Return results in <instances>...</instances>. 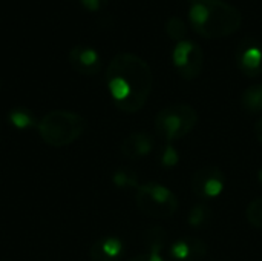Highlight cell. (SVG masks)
I'll return each mask as SVG.
<instances>
[{"instance_id": "cell-20", "label": "cell", "mask_w": 262, "mask_h": 261, "mask_svg": "<svg viewBox=\"0 0 262 261\" xmlns=\"http://www.w3.org/2000/svg\"><path fill=\"white\" fill-rule=\"evenodd\" d=\"M246 217H247V222L250 223V226H253L256 229H262V195L256 197L255 200H252L249 203Z\"/></svg>"}, {"instance_id": "cell-11", "label": "cell", "mask_w": 262, "mask_h": 261, "mask_svg": "<svg viewBox=\"0 0 262 261\" xmlns=\"http://www.w3.org/2000/svg\"><path fill=\"white\" fill-rule=\"evenodd\" d=\"M155 148V140L147 132L129 134L121 142V154L129 160H141L147 157Z\"/></svg>"}, {"instance_id": "cell-7", "label": "cell", "mask_w": 262, "mask_h": 261, "mask_svg": "<svg viewBox=\"0 0 262 261\" xmlns=\"http://www.w3.org/2000/svg\"><path fill=\"white\" fill-rule=\"evenodd\" d=\"M190 186L198 198L204 202L215 200L226 189V175L218 166H203L192 175Z\"/></svg>"}, {"instance_id": "cell-14", "label": "cell", "mask_w": 262, "mask_h": 261, "mask_svg": "<svg viewBox=\"0 0 262 261\" xmlns=\"http://www.w3.org/2000/svg\"><path fill=\"white\" fill-rule=\"evenodd\" d=\"M241 106L249 114L262 112V83L250 85L241 95Z\"/></svg>"}, {"instance_id": "cell-19", "label": "cell", "mask_w": 262, "mask_h": 261, "mask_svg": "<svg viewBox=\"0 0 262 261\" xmlns=\"http://www.w3.org/2000/svg\"><path fill=\"white\" fill-rule=\"evenodd\" d=\"M158 162L163 168H173L180 162V154L172 143H164L158 152Z\"/></svg>"}, {"instance_id": "cell-8", "label": "cell", "mask_w": 262, "mask_h": 261, "mask_svg": "<svg viewBox=\"0 0 262 261\" xmlns=\"http://www.w3.org/2000/svg\"><path fill=\"white\" fill-rule=\"evenodd\" d=\"M236 65L246 77L262 74V45L255 38H244L236 49Z\"/></svg>"}, {"instance_id": "cell-17", "label": "cell", "mask_w": 262, "mask_h": 261, "mask_svg": "<svg viewBox=\"0 0 262 261\" xmlns=\"http://www.w3.org/2000/svg\"><path fill=\"white\" fill-rule=\"evenodd\" d=\"M164 29H166V34L175 42H183L187 38V23L181 18V17H177V15H172L167 18L166 25H164Z\"/></svg>"}, {"instance_id": "cell-16", "label": "cell", "mask_w": 262, "mask_h": 261, "mask_svg": "<svg viewBox=\"0 0 262 261\" xmlns=\"http://www.w3.org/2000/svg\"><path fill=\"white\" fill-rule=\"evenodd\" d=\"M212 218V209L204 205V203H200V205H195L190 212L187 214V223L190 228L193 229H201L204 228Z\"/></svg>"}, {"instance_id": "cell-6", "label": "cell", "mask_w": 262, "mask_h": 261, "mask_svg": "<svg viewBox=\"0 0 262 261\" xmlns=\"http://www.w3.org/2000/svg\"><path fill=\"white\" fill-rule=\"evenodd\" d=\"M172 63L175 71L184 80H195L201 74L204 65L201 46L190 38L175 43L172 51Z\"/></svg>"}, {"instance_id": "cell-5", "label": "cell", "mask_w": 262, "mask_h": 261, "mask_svg": "<svg viewBox=\"0 0 262 261\" xmlns=\"http://www.w3.org/2000/svg\"><path fill=\"white\" fill-rule=\"evenodd\" d=\"M135 203L141 214L155 220H166L177 214L178 197L167 186L149 182L135 189Z\"/></svg>"}, {"instance_id": "cell-2", "label": "cell", "mask_w": 262, "mask_h": 261, "mask_svg": "<svg viewBox=\"0 0 262 261\" xmlns=\"http://www.w3.org/2000/svg\"><path fill=\"white\" fill-rule=\"evenodd\" d=\"M187 15L190 28L204 38L229 37L243 23L241 11L226 0H193Z\"/></svg>"}, {"instance_id": "cell-15", "label": "cell", "mask_w": 262, "mask_h": 261, "mask_svg": "<svg viewBox=\"0 0 262 261\" xmlns=\"http://www.w3.org/2000/svg\"><path fill=\"white\" fill-rule=\"evenodd\" d=\"M11 125L17 129H31V128H37L38 120L35 118V115L25 108H15L12 111H9L8 115Z\"/></svg>"}, {"instance_id": "cell-9", "label": "cell", "mask_w": 262, "mask_h": 261, "mask_svg": "<svg viewBox=\"0 0 262 261\" xmlns=\"http://www.w3.org/2000/svg\"><path fill=\"white\" fill-rule=\"evenodd\" d=\"M69 63L81 75H95L101 69V57L98 51L89 45H75L68 54Z\"/></svg>"}, {"instance_id": "cell-1", "label": "cell", "mask_w": 262, "mask_h": 261, "mask_svg": "<svg viewBox=\"0 0 262 261\" xmlns=\"http://www.w3.org/2000/svg\"><path fill=\"white\" fill-rule=\"evenodd\" d=\"M106 85L112 103L124 114H135L147 103L154 74L149 63L134 52H120L107 65Z\"/></svg>"}, {"instance_id": "cell-18", "label": "cell", "mask_w": 262, "mask_h": 261, "mask_svg": "<svg viewBox=\"0 0 262 261\" xmlns=\"http://www.w3.org/2000/svg\"><path fill=\"white\" fill-rule=\"evenodd\" d=\"M112 182L118 189H137L140 186L138 177L130 169H118L112 175Z\"/></svg>"}, {"instance_id": "cell-21", "label": "cell", "mask_w": 262, "mask_h": 261, "mask_svg": "<svg viewBox=\"0 0 262 261\" xmlns=\"http://www.w3.org/2000/svg\"><path fill=\"white\" fill-rule=\"evenodd\" d=\"M111 0H80L81 6L91 12H97V11H101L103 8L107 6Z\"/></svg>"}, {"instance_id": "cell-23", "label": "cell", "mask_w": 262, "mask_h": 261, "mask_svg": "<svg viewBox=\"0 0 262 261\" xmlns=\"http://www.w3.org/2000/svg\"><path fill=\"white\" fill-rule=\"evenodd\" d=\"M255 134H256L259 143L262 145V118H259V120L256 122V125H255Z\"/></svg>"}, {"instance_id": "cell-10", "label": "cell", "mask_w": 262, "mask_h": 261, "mask_svg": "<svg viewBox=\"0 0 262 261\" xmlns=\"http://www.w3.org/2000/svg\"><path fill=\"white\" fill-rule=\"evenodd\" d=\"M209 246L198 237H181L169 248V257L173 261H201L207 257Z\"/></svg>"}, {"instance_id": "cell-13", "label": "cell", "mask_w": 262, "mask_h": 261, "mask_svg": "<svg viewBox=\"0 0 262 261\" xmlns=\"http://www.w3.org/2000/svg\"><path fill=\"white\" fill-rule=\"evenodd\" d=\"M143 243L150 254H160L167 245V232L161 226H152L149 228L143 235Z\"/></svg>"}, {"instance_id": "cell-4", "label": "cell", "mask_w": 262, "mask_h": 261, "mask_svg": "<svg viewBox=\"0 0 262 261\" xmlns=\"http://www.w3.org/2000/svg\"><path fill=\"white\" fill-rule=\"evenodd\" d=\"M198 123V112L187 103H173L155 115V134L163 143H175L189 135Z\"/></svg>"}, {"instance_id": "cell-22", "label": "cell", "mask_w": 262, "mask_h": 261, "mask_svg": "<svg viewBox=\"0 0 262 261\" xmlns=\"http://www.w3.org/2000/svg\"><path fill=\"white\" fill-rule=\"evenodd\" d=\"M127 261H166L160 254H150V252H146V254H141V255H137V257H132L130 260Z\"/></svg>"}, {"instance_id": "cell-3", "label": "cell", "mask_w": 262, "mask_h": 261, "mask_svg": "<svg viewBox=\"0 0 262 261\" xmlns=\"http://www.w3.org/2000/svg\"><path fill=\"white\" fill-rule=\"evenodd\" d=\"M86 129V120L72 111L57 109L45 114L37 125L40 138L52 146L63 148L77 142Z\"/></svg>"}, {"instance_id": "cell-12", "label": "cell", "mask_w": 262, "mask_h": 261, "mask_svg": "<svg viewBox=\"0 0 262 261\" xmlns=\"http://www.w3.org/2000/svg\"><path fill=\"white\" fill-rule=\"evenodd\" d=\"M124 255V243L114 235L101 237L89 249L91 261H120Z\"/></svg>"}, {"instance_id": "cell-24", "label": "cell", "mask_w": 262, "mask_h": 261, "mask_svg": "<svg viewBox=\"0 0 262 261\" xmlns=\"http://www.w3.org/2000/svg\"><path fill=\"white\" fill-rule=\"evenodd\" d=\"M258 182L262 185V168L258 171Z\"/></svg>"}]
</instances>
